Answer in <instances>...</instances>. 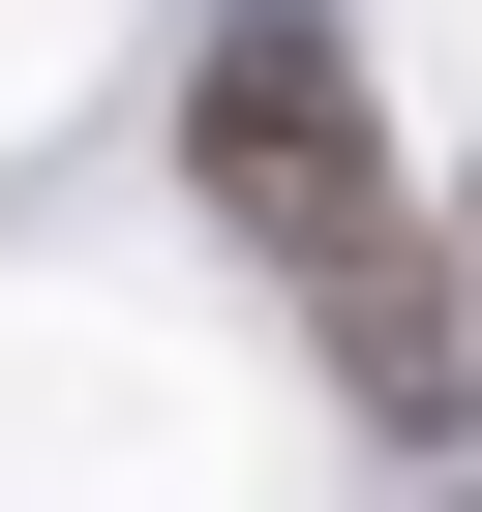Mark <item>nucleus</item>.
Instances as JSON below:
<instances>
[{
    "label": "nucleus",
    "mask_w": 482,
    "mask_h": 512,
    "mask_svg": "<svg viewBox=\"0 0 482 512\" xmlns=\"http://www.w3.org/2000/svg\"><path fill=\"white\" fill-rule=\"evenodd\" d=\"M181 181H211V241H272V272L332 302L362 422H452V272L392 241V121H362V61L302 31V0H241V31L181 61Z\"/></svg>",
    "instance_id": "nucleus-1"
}]
</instances>
